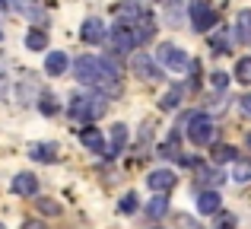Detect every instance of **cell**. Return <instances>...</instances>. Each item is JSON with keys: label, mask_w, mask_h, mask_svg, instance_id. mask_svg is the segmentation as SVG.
<instances>
[{"label": "cell", "mask_w": 251, "mask_h": 229, "mask_svg": "<svg viewBox=\"0 0 251 229\" xmlns=\"http://www.w3.org/2000/svg\"><path fill=\"white\" fill-rule=\"evenodd\" d=\"M235 181H251V159H235Z\"/></svg>", "instance_id": "603a6c76"}, {"label": "cell", "mask_w": 251, "mask_h": 229, "mask_svg": "<svg viewBox=\"0 0 251 229\" xmlns=\"http://www.w3.org/2000/svg\"><path fill=\"white\" fill-rule=\"evenodd\" d=\"M25 48H29V51H45V48H48V32L32 29L29 35H25Z\"/></svg>", "instance_id": "ac0fdd59"}, {"label": "cell", "mask_w": 251, "mask_h": 229, "mask_svg": "<svg viewBox=\"0 0 251 229\" xmlns=\"http://www.w3.org/2000/svg\"><path fill=\"white\" fill-rule=\"evenodd\" d=\"M38 210H42V213H48V217H57V213H61V207H57L51 198H42V201H38Z\"/></svg>", "instance_id": "484cf974"}, {"label": "cell", "mask_w": 251, "mask_h": 229, "mask_svg": "<svg viewBox=\"0 0 251 229\" xmlns=\"http://www.w3.org/2000/svg\"><path fill=\"white\" fill-rule=\"evenodd\" d=\"M23 229H45V223H35V220H29V223H25Z\"/></svg>", "instance_id": "d6a6232c"}, {"label": "cell", "mask_w": 251, "mask_h": 229, "mask_svg": "<svg viewBox=\"0 0 251 229\" xmlns=\"http://www.w3.org/2000/svg\"><path fill=\"white\" fill-rule=\"evenodd\" d=\"M184 134H188V140L194 143V147H207V143L213 140V134H216L213 118L203 115V112H191L184 118Z\"/></svg>", "instance_id": "3957f363"}, {"label": "cell", "mask_w": 251, "mask_h": 229, "mask_svg": "<svg viewBox=\"0 0 251 229\" xmlns=\"http://www.w3.org/2000/svg\"><path fill=\"white\" fill-rule=\"evenodd\" d=\"M197 175H201V181H210V185H220V175L216 172H210V169H203V166H197Z\"/></svg>", "instance_id": "83f0119b"}, {"label": "cell", "mask_w": 251, "mask_h": 229, "mask_svg": "<svg viewBox=\"0 0 251 229\" xmlns=\"http://www.w3.org/2000/svg\"><path fill=\"white\" fill-rule=\"evenodd\" d=\"M181 93L184 89L181 86H175V89H169L166 96H162V108H166V112H172V108H178V102H181Z\"/></svg>", "instance_id": "44dd1931"}, {"label": "cell", "mask_w": 251, "mask_h": 229, "mask_svg": "<svg viewBox=\"0 0 251 229\" xmlns=\"http://www.w3.org/2000/svg\"><path fill=\"white\" fill-rule=\"evenodd\" d=\"M197 210L201 213H216L220 210V194L216 191H201L197 194Z\"/></svg>", "instance_id": "9a60e30c"}, {"label": "cell", "mask_w": 251, "mask_h": 229, "mask_svg": "<svg viewBox=\"0 0 251 229\" xmlns=\"http://www.w3.org/2000/svg\"><path fill=\"white\" fill-rule=\"evenodd\" d=\"M0 10H10V0H0Z\"/></svg>", "instance_id": "836d02e7"}, {"label": "cell", "mask_w": 251, "mask_h": 229, "mask_svg": "<svg viewBox=\"0 0 251 229\" xmlns=\"http://www.w3.org/2000/svg\"><path fill=\"white\" fill-rule=\"evenodd\" d=\"M216 10L213 6L207 3V0H194V3H191V29L194 32H210L216 25Z\"/></svg>", "instance_id": "277c9868"}, {"label": "cell", "mask_w": 251, "mask_h": 229, "mask_svg": "<svg viewBox=\"0 0 251 229\" xmlns=\"http://www.w3.org/2000/svg\"><path fill=\"white\" fill-rule=\"evenodd\" d=\"M210 45H213L216 54H226V51H229V38H226V32H213V35H210Z\"/></svg>", "instance_id": "cb8c5ba5"}, {"label": "cell", "mask_w": 251, "mask_h": 229, "mask_svg": "<svg viewBox=\"0 0 251 229\" xmlns=\"http://www.w3.org/2000/svg\"><path fill=\"white\" fill-rule=\"evenodd\" d=\"M13 191H16L19 198H32V194H38V178L32 172H19L16 178H13Z\"/></svg>", "instance_id": "9c48e42d"}, {"label": "cell", "mask_w": 251, "mask_h": 229, "mask_svg": "<svg viewBox=\"0 0 251 229\" xmlns=\"http://www.w3.org/2000/svg\"><path fill=\"white\" fill-rule=\"evenodd\" d=\"M213 86L216 89H226L229 86V74H223V70H220V74H213Z\"/></svg>", "instance_id": "f1b7e54d"}, {"label": "cell", "mask_w": 251, "mask_h": 229, "mask_svg": "<svg viewBox=\"0 0 251 229\" xmlns=\"http://www.w3.org/2000/svg\"><path fill=\"white\" fill-rule=\"evenodd\" d=\"M166 213H169V201L162 198V194H156V198L147 204V217H153V220H162Z\"/></svg>", "instance_id": "d6986e66"}, {"label": "cell", "mask_w": 251, "mask_h": 229, "mask_svg": "<svg viewBox=\"0 0 251 229\" xmlns=\"http://www.w3.org/2000/svg\"><path fill=\"white\" fill-rule=\"evenodd\" d=\"M29 156L38 159V162H54L57 159V147L54 143H35V147L29 150Z\"/></svg>", "instance_id": "2e32d148"}, {"label": "cell", "mask_w": 251, "mask_h": 229, "mask_svg": "<svg viewBox=\"0 0 251 229\" xmlns=\"http://www.w3.org/2000/svg\"><path fill=\"white\" fill-rule=\"evenodd\" d=\"M6 93H10V83H6V76L0 74V102L6 99Z\"/></svg>", "instance_id": "f546056e"}, {"label": "cell", "mask_w": 251, "mask_h": 229, "mask_svg": "<svg viewBox=\"0 0 251 229\" xmlns=\"http://www.w3.org/2000/svg\"><path fill=\"white\" fill-rule=\"evenodd\" d=\"M10 6H13V10H19L25 19H35V23H45V13L38 10V3H35V0H10Z\"/></svg>", "instance_id": "4fadbf2b"}, {"label": "cell", "mask_w": 251, "mask_h": 229, "mask_svg": "<svg viewBox=\"0 0 251 229\" xmlns=\"http://www.w3.org/2000/svg\"><path fill=\"white\" fill-rule=\"evenodd\" d=\"M111 48L115 51H134L137 45V32H134V25H127V23H121V19H118V25H111Z\"/></svg>", "instance_id": "8992f818"}, {"label": "cell", "mask_w": 251, "mask_h": 229, "mask_svg": "<svg viewBox=\"0 0 251 229\" xmlns=\"http://www.w3.org/2000/svg\"><path fill=\"white\" fill-rule=\"evenodd\" d=\"M80 140H83L86 150H92V153H102V156H105V150H108V147H105V137H102V130H99V127H83V130H80Z\"/></svg>", "instance_id": "8fae6325"}, {"label": "cell", "mask_w": 251, "mask_h": 229, "mask_svg": "<svg viewBox=\"0 0 251 229\" xmlns=\"http://www.w3.org/2000/svg\"><path fill=\"white\" fill-rule=\"evenodd\" d=\"M67 112L76 121H96V118H102L108 112V99L102 93H76V96H70Z\"/></svg>", "instance_id": "7a4b0ae2"}, {"label": "cell", "mask_w": 251, "mask_h": 229, "mask_svg": "<svg viewBox=\"0 0 251 229\" xmlns=\"http://www.w3.org/2000/svg\"><path fill=\"white\" fill-rule=\"evenodd\" d=\"M67 54L64 51H48V57H45V74L48 76H61L64 70H67Z\"/></svg>", "instance_id": "7c38bea8"}, {"label": "cell", "mask_w": 251, "mask_h": 229, "mask_svg": "<svg viewBox=\"0 0 251 229\" xmlns=\"http://www.w3.org/2000/svg\"><path fill=\"white\" fill-rule=\"evenodd\" d=\"M130 70H134L140 80H150V83H159L162 80V67L147 54V51H137V54L130 57Z\"/></svg>", "instance_id": "5b68a950"}, {"label": "cell", "mask_w": 251, "mask_h": 229, "mask_svg": "<svg viewBox=\"0 0 251 229\" xmlns=\"http://www.w3.org/2000/svg\"><path fill=\"white\" fill-rule=\"evenodd\" d=\"M239 38L242 42H251V10L239 13Z\"/></svg>", "instance_id": "ffe728a7"}, {"label": "cell", "mask_w": 251, "mask_h": 229, "mask_svg": "<svg viewBox=\"0 0 251 229\" xmlns=\"http://www.w3.org/2000/svg\"><path fill=\"white\" fill-rule=\"evenodd\" d=\"M0 38H3V25H0Z\"/></svg>", "instance_id": "e575fe53"}, {"label": "cell", "mask_w": 251, "mask_h": 229, "mask_svg": "<svg viewBox=\"0 0 251 229\" xmlns=\"http://www.w3.org/2000/svg\"><path fill=\"white\" fill-rule=\"evenodd\" d=\"M80 35H83V42L86 45H99V42H105V23L102 19H86L83 23V29H80Z\"/></svg>", "instance_id": "ba28073f"}, {"label": "cell", "mask_w": 251, "mask_h": 229, "mask_svg": "<svg viewBox=\"0 0 251 229\" xmlns=\"http://www.w3.org/2000/svg\"><path fill=\"white\" fill-rule=\"evenodd\" d=\"M235 80L251 83V57H239V64H235Z\"/></svg>", "instance_id": "7402d4cb"}, {"label": "cell", "mask_w": 251, "mask_h": 229, "mask_svg": "<svg viewBox=\"0 0 251 229\" xmlns=\"http://www.w3.org/2000/svg\"><path fill=\"white\" fill-rule=\"evenodd\" d=\"M124 143H127V127H124V124H115V127H111V143H108V150H105V156H118L124 150Z\"/></svg>", "instance_id": "5bb4252c"}, {"label": "cell", "mask_w": 251, "mask_h": 229, "mask_svg": "<svg viewBox=\"0 0 251 229\" xmlns=\"http://www.w3.org/2000/svg\"><path fill=\"white\" fill-rule=\"evenodd\" d=\"M74 76L80 83L92 89H102V93H118V67L108 61V57H92V54H83L76 57L74 64Z\"/></svg>", "instance_id": "6da1fadb"}, {"label": "cell", "mask_w": 251, "mask_h": 229, "mask_svg": "<svg viewBox=\"0 0 251 229\" xmlns=\"http://www.w3.org/2000/svg\"><path fill=\"white\" fill-rule=\"evenodd\" d=\"M38 108H42L45 115H54V112H57V102H54V96H42V102H38Z\"/></svg>", "instance_id": "4316f807"}, {"label": "cell", "mask_w": 251, "mask_h": 229, "mask_svg": "<svg viewBox=\"0 0 251 229\" xmlns=\"http://www.w3.org/2000/svg\"><path fill=\"white\" fill-rule=\"evenodd\" d=\"M150 188L153 191H159V194H166L175 188V172H169V169H156V172H150Z\"/></svg>", "instance_id": "30bf717a"}, {"label": "cell", "mask_w": 251, "mask_h": 229, "mask_svg": "<svg viewBox=\"0 0 251 229\" xmlns=\"http://www.w3.org/2000/svg\"><path fill=\"white\" fill-rule=\"evenodd\" d=\"M235 159H239V150H235L232 143H216L213 147V162L223 166V162H235Z\"/></svg>", "instance_id": "e0dca14e"}, {"label": "cell", "mask_w": 251, "mask_h": 229, "mask_svg": "<svg viewBox=\"0 0 251 229\" xmlns=\"http://www.w3.org/2000/svg\"><path fill=\"white\" fill-rule=\"evenodd\" d=\"M220 229H235V220L229 217V213H226V217H220Z\"/></svg>", "instance_id": "1f68e13d"}, {"label": "cell", "mask_w": 251, "mask_h": 229, "mask_svg": "<svg viewBox=\"0 0 251 229\" xmlns=\"http://www.w3.org/2000/svg\"><path fill=\"white\" fill-rule=\"evenodd\" d=\"M118 207H121V213H134V210H137V194L127 191V194L121 198V204H118Z\"/></svg>", "instance_id": "d4e9b609"}, {"label": "cell", "mask_w": 251, "mask_h": 229, "mask_svg": "<svg viewBox=\"0 0 251 229\" xmlns=\"http://www.w3.org/2000/svg\"><path fill=\"white\" fill-rule=\"evenodd\" d=\"M159 64H166V67H172V70H184V67H191V57L184 54L178 45H162L159 48Z\"/></svg>", "instance_id": "52a82bcc"}, {"label": "cell", "mask_w": 251, "mask_h": 229, "mask_svg": "<svg viewBox=\"0 0 251 229\" xmlns=\"http://www.w3.org/2000/svg\"><path fill=\"white\" fill-rule=\"evenodd\" d=\"M239 102H242V112H245V115L251 118V93H248V96H242Z\"/></svg>", "instance_id": "4dcf8cb0"}, {"label": "cell", "mask_w": 251, "mask_h": 229, "mask_svg": "<svg viewBox=\"0 0 251 229\" xmlns=\"http://www.w3.org/2000/svg\"><path fill=\"white\" fill-rule=\"evenodd\" d=\"M0 229H6V226H3V223H0Z\"/></svg>", "instance_id": "d590c367"}]
</instances>
